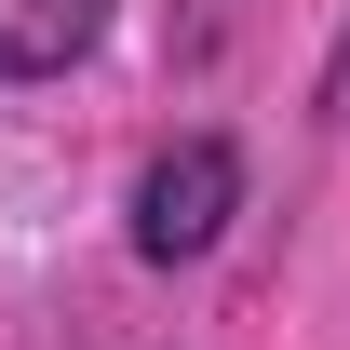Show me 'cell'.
<instances>
[{
	"label": "cell",
	"instance_id": "obj_1",
	"mask_svg": "<svg viewBox=\"0 0 350 350\" xmlns=\"http://www.w3.org/2000/svg\"><path fill=\"white\" fill-rule=\"evenodd\" d=\"M229 216H243V148H229V135H175L162 162L135 175V256H148V269L216 256Z\"/></svg>",
	"mask_w": 350,
	"mask_h": 350
},
{
	"label": "cell",
	"instance_id": "obj_2",
	"mask_svg": "<svg viewBox=\"0 0 350 350\" xmlns=\"http://www.w3.org/2000/svg\"><path fill=\"white\" fill-rule=\"evenodd\" d=\"M108 41V0H0V81H54Z\"/></svg>",
	"mask_w": 350,
	"mask_h": 350
},
{
	"label": "cell",
	"instance_id": "obj_3",
	"mask_svg": "<svg viewBox=\"0 0 350 350\" xmlns=\"http://www.w3.org/2000/svg\"><path fill=\"white\" fill-rule=\"evenodd\" d=\"M323 122H350V27H337V54H323Z\"/></svg>",
	"mask_w": 350,
	"mask_h": 350
}]
</instances>
